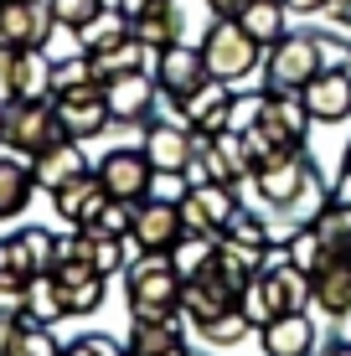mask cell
I'll return each mask as SVG.
<instances>
[{
	"label": "cell",
	"mask_w": 351,
	"mask_h": 356,
	"mask_svg": "<svg viewBox=\"0 0 351 356\" xmlns=\"http://www.w3.org/2000/svg\"><path fill=\"white\" fill-rule=\"evenodd\" d=\"M129 274V321H176L181 315V274L171 268V253H145Z\"/></svg>",
	"instance_id": "6da1fadb"
},
{
	"label": "cell",
	"mask_w": 351,
	"mask_h": 356,
	"mask_svg": "<svg viewBox=\"0 0 351 356\" xmlns=\"http://www.w3.org/2000/svg\"><path fill=\"white\" fill-rule=\"evenodd\" d=\"M325 47L320 36H279L269 52V63H263V78H269V93H300L310 78L325 67Z\"/></svg>",
	"instance_id": "7a4b0ae2"
},
{
	"label": "cell",
	"mask_w": 351,
	"mask_h": 356,
	"mask_svg": "<svg viewBox=\"0 0 351 356\" xmlns=\"http://www.w3.org/2000/svg\"><path fill=\"white\" fill-rule=\"evenodd\" d=\"M202 57H207V72L217 83H238L259 67L263 47L243 31V21H212L207 36H202Z\"/></svg>",
	"instance_id": "3957f363"
},
{
	"label": "cell",
	"mask_w": 351,
	"mask_h": 356,
	"mask_svg": "<svg viewBox=\"0 0 351 356\" xmlns=\"http://www.w3.org/2000/svg\"><path fill=\"white\" fill-rule=\"evenodd\" d=\"M52 140H63V124H57V98H16L6 104V145L16 155L47 150Z\"/></svg>",
	"instance_id": "277c9868"
},
{
	"label": "cell",
	"mask_w": 351,
	"mask_h": 356,
	"mask_svg": "<svg viewBox=\"0 0 351 356\" xmlns=\"http://www.w3.org/2000/svg\"><path fill=\"white\" fill-rule=\"evenodd\" d=\"M238 212L243 207H238L233 186H222V181H191L186 196H181V222H186V232H197V238H222Z\"/></svg>",
	"instance_id": "5b68a950"
},
{
	"label": "cell",
	"mask_w": 351,
	"mask_h": 356,
	"mask_svg": "<svg viewBox=\"0 0 351 356\" xmlns=\"http://www.w3.org/2000/svg\"><path fill=\"white\" fill-rule=\"evenodd\" d=\"M310 181H316V165H310L305 145H289V150H279L274 161H263L259 170H253L259 196H263V202H274V207H295L300 191H305Z\"/></svg>",
	"instance_id": "8992f818"
},
{
	"label": "cell",
	"mask_w": 351,
	"mask_h": 356,
	"mask_svg": "<svg viewBox=\"0 0 351 356\" xmlns=\"http://www.w3.org/2000/svg\"><path fill=\"white\" fill-rule=\"evenodd\" d=\"M233 104H238L233 83L207 78L197 93H186V98H181V104H171V108H176V119L197 134V140H212V134H222L227 124H233Z\"/></svg>",
	"instance_id": "52a82bcc"
},
{
	"label": "cell",
	"mask_w": 351,
	"mask_h": 356,
	"mask_svg": "<svg viewBox=\"0 0 351 356\" xmlns=\"http://www.w3.org/2000/svg\"><path fill=\"white\" fill-rule=\"evenodd\" d=\"M181 238H186L181 202H161V196L135 202V227H129V243H140L145 253H171Z\"/></svg>",
	"instance_id": "ba28073f"
},
{
	"label": "cell",
	"mask_w": 351,
	"mask_h": 356,
	"mask_svg": "<svg viewBox=\"0 0 351 356\" xmlns=\"http://www.w3.org/2000/svg\"><path fill=\"white\" fill-rule=\"evenodd\" d=\"M207 57H202V47H165V52H155V88H161L165 104H181L186 93H197L202 83H207Z\"/></svg>",
	"instance_id": "9c48e42d"
},
{
	"label": "cell",
	"mask_w": 351,
	"mask_h": 356,
	"mask_svg": "<svg viewBox=\"0 0 351 356\" xmlns=\"http://www.w3.org/2000/svg\"><path fill=\"white\" fill-rule=\"evenodd\" d=\"M104 104L114 124H140V119H155L161 88L150 72H119V78H104Z\"/></svg>",
	"instance_id": "30bf717a"
},
{
	"label": "cell",
	"mask_w": 351,
	"mask_h": 356,
	"mask_svg": "<svg viewBox=\"0 0 351 356\" xmlns=\"http://www.w3.org/2000/svg\"><path fill=\"white\" fill-rule=\"evenodd\" d=\"M197 165L207 181H222V186H238V181L253 176V155L243 145V134L238 129H222L212 134V140H197Z\"/></svg>",
	"instance_id": "8fae6325"
},
{
	"label": "cell",
	"mask_w": 351,
	"mask_h": 356,
	"mask_svg": "<svg viewBox=\"0 0 351 356\" xmlns=\"http://www.w3.org/2000/svg\"><path fill=\"white\" fill-rule=\"evenodd\" d=\"M99 181L114 202H145L155 181V165L145 161V150H108L99 161Z\"/></svg>",
	"instance_id": "7c38bea8"
},
{
	"label": "cell",
	"mask_w": 351,
	"mask_h": 356,
	"mask_svg": "<svg viewBox=\"0 0 351 356\" xmlns=\"http://www.w3.org/2000/svg\"><path fill=\"white\" fill-rule=\"evenodd\" d=\"M57 26L52 0H6L0 6V47H42L47 31Z\"/></svg>",
	"instance_id": "4fadbf2b"
},
{
	"label": "cell",
	"mask_w": 351,
	"mask_h": 356,
	"mask_svg": "<svg viewBox=\"0 0 351 356\" xmlns=\"http://www.w3.org/2000/svg\"><path fill=\"white\" fill-rule=\"evenodd\" d=\"M140 150L155 170H191L197 165V134L181 124V119H155V124L145 129Z\"/></svg>",
	"instance_id": "5bb4252c"
},
{
	"label": "cell",
	"mask_w": 351,
	"mask_h": 356,
	"mask_svg": "<svg viewBox=\"0 0 351 356\" xmlns=\"http://www.w3.org/2000/svg\"><path fill=\"white\" fill-rule=\"evenodd\" d=\"M88 155H83V140H52L47 150H36L31 155V176H36V191H47L52 196L57 186H67V181H78V176H88Z\"/></svg>",
	"instance_id": "9a60e30c"
},
{
	"label": "cell",
	"mask_w": 351,
	"mask_h": 356,
	"mask_svg": "<svg viewBox=\"0 0 351 356\" xmlns=\"http://www.w3.org/2000/svg\"><path fill=\"white\" fill-rule=\"evenodd\" d=\"M300 98H305L316 124H341L351 114V72L346 67H320L316 78L300 88Z\"/></svg>",
	"instance_id": "2e32d148"
},
{
	"label": "cell",
	"mask_w": 351,
	"mask_h": 356,
	"mask_svg": "<svg viewBox=\"0 0 351 356\" xmlns=\"http://www.w3.org/2000/svg\"><path fill=\"white\" fill-rule=\"evenodd\" d=\"M259 284H263V294L274 300V310H279V315H295V310H310V305H316V284H310V274H305V268H295L289 259L263 264L259 268Z\"/></svg>",
	"instance_id": "e0dca14e"
},
{
	"label": "cell",
	"mask_w": 351,
	"mask_h": 356,
	"mask_svg": "<svg viewBox=\"0 0 351 356\" xmlns=\"http://www.w3.org/2000/svg\"><path fill=\"white\" fill-rule=\"evenodd\" d=\"M57 124H63L67 140H93V134H104L114 124V119H108V104H104V88L57 98Z\"/></svg>",
	"instance_id": "ac0fdd59"
},
{
	"label": "cell",
	"mask_w": 351,
	"mask_h": 356,
	"mask_svg": "<svg viewBox=\"0 0 351 356\" xmlns=\"http://www.w3.org/2000/svg\"><path fill=\"white\" fill-rule=\"evenodd\" d=\"M104 202H108V191H104V181L93 176V170L52 191V207H57V217H63L67 227H88L93 217L104 212Z\"/></svg>",
	"instance_id": "d6986e66"
},
{
	"label": "cell",
	"mask_w": 351,
	"mask_h": 356,
	"mask_svg": "<svg viewBox=\"0 0 351 356\" xmlns=\"http://www.w3.org/2000/svg\"><path fill=\"white\" fill-rule=\"evenodd\" d=\"M259 341H263V356H310L316 351V321H310V310L274 315L259 330Z\"/></svg>",
	"instance_id": "ffe728a7"
},
{
	"label": "cell",
	"mask_w": 351,
	"mask_h": 356,
	"mask_svg": "<svg viewBox=\"0 0 351 356\" xmlns=\"http://www.w3.org/2000/svg\"><path fill=\"white\" fill-rule=\"evenodd\" d=\"M129 356H191L186 336H181V315L176 321H129Z\"/></svg>",
	"instance_id": "44dd1931"
},
{
	"label": "cell",
	"mask_w": 351,
	"mask_h": 356,
	"mask_svg": "<svg viewBox=\"0 0 351 356\" xmlns=\"http://www.w3.org/2000/svg\"><path fill=\"white\" fill-rule=\"evenodd\" d=\"M310 284H316V310L325 315H351V253H336V259H325V268L310 274Z\"/></svg>",
	"instance_id": "7402d4cb"
},
{
	"label": "cell",
	"mask_w": 351,
	"mask_h": 356,
	"mask_svg": "<svg viewBox=\"0 0 351 356\" xmlns=\"http://www.w3.org/2000/svg\"><path fill=\"white\" fill-rule=\"evenodd\" d=\"M129 31H135L150 52H165V47H176L181 36H186V10H181V0H165V6L135 16V21H129Z\"/></svg>",
	"instance_id": "603a6c76"
},
{
	"label": "cell",
	"mask_w": 351,
	"mask_h": 356,
	"mask_svg": "<svg viewBox=\"0 0 351 356\" xmlns=\"http://www.w3.org/2000/svg\"><path fill=\"white\" fill-rule=\"evenodd\" d=\"M145 52H150V47L129 31V36H119V42L99 47V52H88V63H93V72H99V83H104V78H119V72H145Z\"/></svg>",
	"instance_id": "cb8c5ba5"
},
{
	"label": "cell",
	"mask_w": 351,
	"mask_h": 356,
	"mask_svg": "<svg viewBox=\"0 0 351 356\" xmlns=\"http://www.w3.org/2000/svg\"><path fill=\"white\" fill-rule=\"evenodd\" d=\"M21 321H31V325H57V321H67L63 284H57L52 274H36L31 284H26V315H21Z\"/></svg>",
	"instance_id": "d4e9b609"
},
{
	"label": "cell",
	"mask_w": 351,
	"mask_h": 356,
	"mask_svg": "<svg viewBox=\"0 0 351 356\" xmlns=\"http://www.w3.org/2000/svg\"><path fill=\"white\" fill-rule=\"evenodd\" d=\"M31 191H36L31 161L21 165L16 155H0V217H16V212H26Z\"/></svg>",
	"instance_id": "484cf974"
},
{
	"label": "cell",
	"mask_w": 351,
	"mask_h": 356,
	"mask_svg": "<svg viewBox=\"0 0 351 356\" xmlns=\"http://www.w3.org/2000/svg\"><path fill=\"white\" fill-rule=\"evenodd\" d=\"M52 57L42 47H21L16 52V98H52Z\"/></svg>",
	"instance_id": "4316f807"
},
{
	"label": "cell",
	"mask_w": 351,
	"mask_h": 356,
	"mask_svg": "<svg viewBox=\"0 0 351 356\" xmlns=\"http://www.w3.org/2000/svg\"><path fill=\"white\" fill-rule=\"evenodd\" d=\"M310 227L320 232L325 253H351V202L346 196H331V202L310 217Z\"/></svg>",
	"instance_id": "83f0119b"
},
{
	"label": "cell",
	"mask_w": 351,
	"mask_h": 356,
	"mask_svg": "<svg viewBox=\"0 0 351 356\" xmlns=\"http://www.w3.org/2000/svg\"><path fill=\"white\" fill-rule=\"evenodd\" d=\"M238 21H243V31H248L259 47H274V42L284 36V0H248Z\"/></svg>",
	"instance_id": "f1b7e54d"
},
{
	"label": "cell",
	"mask_w": 351,
	"mask_h": 356,
	"mask_svg": "<svg viewBox=\"0 0 351 356\" xmlns=\"http://www.w3.org/2000/svg\"><path fill=\"white\" fill-rule=\"evenodd\" d=\"M93 88H104V83H99V72H93V63H88V52H72V57H63V63L52 67V98H72V93H93Z\"/></svg>",
	"instance_id": "f546056e"
},
{
	"label": "cell",
	"mask_w": 351,
	"mask_h": 356,
	"mask_svg": "<svg viewBox=\"0 0 351 356\" xmlns=\"http://www.w3.org/2000/svg\"><path fill=\"white\" fill-rule=\"evenodd\" d=\"M284 259L295 264V268H305V274H316V268H325V259H336V253H325L320 232L305 222L300 232H289V243H284Z\"/></svg>",
	"instance_id": "4dcf8cb0"
},
{
	"label": "cell",
	"mask_w": 351,
	"mask_h": 356,
	"mask_svg": "<svg viewBox=\"0 0 351 356\" xmlns=\"http://www.w3.org/2000/svg\"><path fill=\"white\" fill-rule=\"evenodd\" d=\"M212 253H217V238H197V232H186V238L171 248V268L181 279H197L202 268L212 264Z\"/></svg>",
	"instance_id": "1f68e13d"
},
{
	"label": "cell",
	"mask_w": 351,
	"mask_h": 356,
	"mask_svg": "<svg viewBox=\"0 0 351 356\" xmlns=\"http://www.w3.org/2000/svg\"><path fill=\"white\" fill-rule=\"evenodd\" d=\"M248 315L243 310H222L217 321H207V325H197V336L207 341V346H217V351H227V346H238V341H248Z\"/></svg>",
	"instance_id": "d6a6232c"
},
{
	"label": "cell",
	"mask_w": 351,
	"mask_h": 356,
	"mask_svg": "<svg viewBox=\"0 0 351 356\" xmlns=\"http://www.w3.org/2000/svg\"><path fill=\"white\" fill-rule=\"evenodd\" d=\"M104 284H108V279H104V274H93V279H83V284H63V300H67V315H93V310H104Z\"/></svg>",
	"instance_id": "836d02e7"
},
{
	"label": "cell",
	"mask_w": 351,
	"mask_h": 356,
	"mask_svg": "<svg viewBox=\"0 0 351 356\" xmlns=\"http://www.w3.org/2000/svg\"><path fill=\"white\" fill-rule=\"evenodd\" d=\"M52 16H57V26L83 31V26H93V21L104 16V0H52Z\"/></svg>",
	"instance_id": "e575fe53"
},
{
	"label": "cell",
	"mask_w": 351,
	"mask_h": 356,
	"mask_svg": "<svg viewBox=\"0 0 351 356\" xmlns=\"http://www.w3.org/2000/svg\"><path fill=\"white\" fill-rule=\"evenodd\" d=\"M93 232H108V238H129V227H135V202H114L108 196L104 202V212L88 222Z\"/></svg>",
	"instance_id": "d590c367"
},
{
	"label": "cell",
	"mask_w": 351,
	"mask_h": 356,
	"mask_svg": "<svg viewBox=\"0 0 351 356\" xmlns=\"http://www.w3.org/2000/svg\"><path fill=\"white\" fill-rule=\"evenodd\" d=\"M21 243H26L36 274H52V268H57V238L47 227H21Z\"/></svg>",
	"instance_id": "8d00e7d4"
},
{
	"label": "cell",
	"mask_w": 351,
	"mask_h": 356,
	"mask_svg": "<svg viewBox=\"0 0 351 356\" xmlns=\"http://www.w3.org/2000/svg\"><path fill=\"white\" fill-rule=\"evenodd\" d=\"M222 238H233V243H243V248H259V253H269V227H263V217H253V212H238L233 222H227Z\"/></svg>",
	"instance_id": "74e56055"
},
{
	"label": "cell",
	"mask_w": 351,
	"mask_h": 356,
	"mask_svg": "<svg viewBox=\"0 0 351 356\" xmlns=\"http://www.w3.org/2000/svg\"><path fill=\"white\" fill-rule=\"evenodd\" d=\"M0 274H21V279H36V264H31L26 243H21V232H16V238H0Z\"/></svg>",
	"instance_id": "f35d334b"
},
{
	"label": "cell",
	"mask_w": 351,
	"mask_h": 356,
	"mask_svg": "<svg viewBox=\"0 0 351 356\" xmlns=\"http://www.w3.org/2000/svg\"><path fill=\"white\" fill-rule=\"evenodd\" d=\"M16 356H63V346H57L52 325H31V321H26V330H21V346H16Z\"/></svg>",
	"instance_id": "ab89813d"
},
{
	"label": "cell",
	"mask_w": 351,
	"mask_h": 356,
	"mask_svg": "<svg viewBox=\"0 0 351 356\" xmlns=\"http://www.w3.org/2000/svg\"><path fill=\"white\" fill-rule=\"evenodd\" d=\"M26 284L21 274H0V315H26Z\"/></svg>",
	"instance_id": "60d3db41"
},
{
	"label": "cell",
	"mask_w": 351,
	"mask_h": 356,
	"mask_svg": "<svg viewBox=\"0 0 351 356\" xmlns=\"http://www.w3.org/2000/svg\"><path fill=\"white\" fill-rule=\"evenodd\" d=\"M0 104H16V47H0Z\"/></svg>",
	"instance_id": "b9f144b4"
},
{
	"label": "cell",
	"mask_w": 351,
	"mask_h": 356,
	"mask_svg": "<svg viewBox=\"0 0 351 356\" xmlns=\"http://www.w3.org/2000/svg\"><path fill=\"white\" fill-rule=\"evenodd\" d=\"M63 356H124V351H114L99 336H78V341H67V346H63Z\"/></svg>",
	"instance_id": "7bdbcfd3"
},
{
	"label": "cell",
	"mask_w": 351,
	"mask_h": 356,
	"mask_svg": "<svg viewBox=\"0 0 351 356\" xmlns=\"http://www.w3.org/2000/svg\"><path fill=\"white\" fill-rule=\"evenodd\" d=\"M259 114H263V93H253V98H238V104H233V124H227V129H238V134H243V129H248Z\"/></svg>",
	"instance_id": "ee69618b"
},
{
	"label": "cell",
	"mask_w": 351,
	"mask_h": 356,
	"mask_svg": "<svg viewBox=\"0 0 351 356\" xmlns=\"http://www.w3.org/2000/svg\"><path fill=\"white\" fill-rule=\"evenodd\" d=\"M243 6H248V0H207L212 21H238V16H243Z\"/></svg>",
	"instance_id": "f6af8a7d"
},
{
	"label": "cell",
	"mask_w": 351,
	"mask_h": 356,
	"mask_svg": "<svg viewBox=\"0 0 351 356\" xmlns=\"http://www.w3.org/2000/svg\"><path fill=\"white\" fill-rule=\"evenodd\" d=\"M155 6H165V0H119V16H129V21H135V16H145V10H155Z\"/></svg>",
	"instance_id": "bcb514c9"
},
{
	"label": "cell",
	"mask_w": 351,
	"mask_h": 356,
	"mask_svg": "<svg viewBox=\"0 0 351 356\" xmlns=\"http://www.w3.org/2000/svg\"><path fill=\"white\" fill-rule=\"evenodd\" d=\"M284 10H300V16H320L325 0H284Z\"/></svg>",
	"instance_id": "7dc6e473"
},
{
	"label": "cell",
	"mask_w": 351,
	"mask_h": 356,
	"mask_svg": "<svg viewBox=\"0 0 351 356\" xmlns=\"http://www.w3.org/2000/svg\"><path fill=\"white\" fill-rule=\"evenodd\" d=\"M325 356H351V341H336V346L325 351Z\"/></svg>",
	"instance_id": "c3c4849f"
},
{
	"label": "cell",
	"mask_w": 351,
	"mask_h": 356,
	"mask_svg": "<svg viewBox=\"0 0 351 356\" xmlns=\"http://www.w3.org/2000/svg\"><path fill=\"white\" fill-rule=\"evenodd\" d=\"M341 170H346V176H351V145H346V150H341Z\"/></svg>",
	"instance_id": "681fc988"
},
{
	"label": "cell",
	"mask_w": 351,
	"mask_h": 356,
	"mask_svg": "<svg viewBox=\"0 0 351 356\" xmlns=\"http://www.w3.org/2000/svg\"><path fill=\"white\" fill-rule=\"evenodd\" d=\"M0 145H6V104H0Z\"/></svg>",
	"instance_id": "f907efd6"
},
{
	"label": "cell",
	"mask_w": 351,
	"mask_h": 356,
	"mask_svg": "<svg viewBox=\"0 0 351 356\" xmlns=\"http://www.w3.org/2000/svg\"><path fill=\"white\" fill-rule=\"evenodd\" d=\"M346 6H351V0H346Z\"/></svg>",
	"instance_id": "816d5d0a"
},
{
	"label": "cell",
	"mask_w": 351,
	"mask_h": 356,
	"mask_svg": "<svg viewBox=\"0 0 351 356\" xmlns=\"http://www.w3.org/2000/svg\"><path fill=\"white\" fill-rule=\"evenodd\" d=\"M124 356H129V351H124Z\"/></svg>",
	"instance_id": "f5cc1de1"
}]
</instances>
